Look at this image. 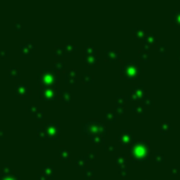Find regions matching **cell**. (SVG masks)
Masks as SVG:
<instances>
[{
	"label": "cell",
	"instance_id": "obj_1",
	"mask_svg": "<svg viewBox=\"0 0 180 180\" xmlns=\"http://www.w3.org/2000/svg\"><path fill=\"white\" fill-rule=\"evenodd\" d=\"M59 80L58 75L56 74L54 71L52 69H43L42 72L38 73V82L43 84L46 88H51Z\"/></svg>",
	"mask_w": 180,
	"mask_h": 180
},
{
	"label": "cell",
	"instance_id": "obj_2",
	"mask_svg": "<svg viewBox=\"0 0 180 180\" xmlns=\"http://www.w3.org/2000/svg\"><path fill=\"white\" fill-rule=\"evenodd\" d=\"M33 49H35V43L31 42V41H26V42H24V43L20 45V53L22 56L31 54L33 52Z\"/></svg>",
	"mask_w": 180,
	"mask_h": 180
},
{
	"label": "cell",
	"instance_id": "obj_3",
	"mask_svg": "<svg viewBox=\"0 0 180 180\" xmlns=\"http://www.w3.org/2000/svg\"><path fill=\"white\" fill-rule=\"evenodd\" d=\"M40 95L43 97V99H46V100H53V99H56V96H57V91L53 89V88H43V89L40 91Z\"/></svg>",
	"mask_w": 180,
	"mask_h": 180
},
{
	"label": "cell",
	"instance_id": "obj_4",
	"mask_svg": "<svg viewBox=\"0 0 180 180\" xmlns=\"http://www.w3.org/2000/svg\"><path fill=\"white\" fill-rule=\"evenodd\" d=\"M47 127H49V130H47V136H49L52 138L59 136V126L58 125L51 123V125H47Z\"/></svg>",
	"mask_w": 180,
	"mask_h": 180
},
{
	"label": "cell",
	"instance_id": "obj_5",
	"mask_svg": "<svg viewBox=\"0 0 180 180\" xmlns=\"http://www.w3.org/2000/svg\"><path fill=\"white\" fill-rule=\"evenodd\" d=\"M16 94L17 95H20V96H25L27 92H28V88L25 85V84H19V85H16Z\"/></svg>",
	"mask_w": 180,
	"mask_h": 180
},
{
	"label": "cell",
	"instance_id": "obj_6",
	"mask_svg": "<svg viewBox=\"0 0 180 180\" xmlns=\"http://www.w3.org/2000/svg\"><path fill=\"white\" fill-rule=\"evenodd\" d=\"M75 79H77V72H75L74 69H69V71L67 72V82L74 83Z\"/></svg>",
	"mask_w": 180,
	"mask_h": 180
},
{
	"label": "cell",
	"instance_id": "obj_7",
	"mask_svg": "<svg viewBox=\"0 0 180 180\" xmlns=\"http://www.w3.org/2000/svg\"><path fill=\"white\" fill-rule=\"evenodd\" d=\"M69 156H71L69 151H68L66 147H61V149H59V157H61L63 161H68V159H69Z\"/></svg>",
	"mask_w": 180,
	"mask_h": 180
},
{
	"label": "cell",
	"instance_id": "obj_8",
	"mask_svg": "<svg viewBox=\"0 0 180 180\" xmlns=\"http://www.w3.org/2000/svg\"><path fill=\"white\" fill-rule=\"evenodd\" d=\"M105 56L107 57V59H110V61H115L116 58H118V52H115V51L107 49V51H105Z\"/></svg>",
	"mask_w": 180,
	"mask_h": 180
},
{
	"label": "cell",
	"instance_id": "obj_9",
	"mask_svg": "<svg viewBox=\"0 0 180 180\" xmlns=\"http://www.w3.org/2000/svg\"><path fill=\"white\" fill-rule=\"evenodd\" d=\"M59 96H61V99H62L63 101H66V102H69V101H71V97H72V95H71V92H69L68 90H62V91H59Z\"/></svg>",
	"mask_w": 180,
	"mask_h": 180
},
{
	"label": "cell",
	"instance_id": "obj_10",
	"mask_svg": "<svg viewBox=\"0 0 180 180\" xmlns=\"http://www.w3.org/2000/svg\"><path fill=\"white\" fill-rule=\"evenodd\" d=\"M84 48H85V56H96V51H95V48L92 46L85 45Z\"/></svg>",
	"mask_w": 180,
	"mask_h": 180
},
{
	"label": "cell",
	"instance_id": "obj_11",
	"mask_svg": "<svg viewBox=\"0 0 180 180\" xmlns=\"http://www.w3.org/2000/svg\"><path fill=\"white\" fill-rule=\"evenodd\" d=\"M54 53H56V54H59V56L66 54V53H67L66 47H64V46H56V47H54Z\"/></svg>",
	"mask_w": 180,
	"mask_h": 180
},
{
	"label": "cell",
	"instance_id": "obj_12",
	"mask_svg": "<svg viewBox=\"0 0 180 180\" xmlns=\"http://www.w3.org/2000/svg\"><path fill=\"white\" fill-rule=\"evenodd\" d=\"M85 61H87V63H89L91 66H94V64H96L97 63V57L96 56H85Z\"/></svg>",
	"mask_w": 180,
	"mask_h": 180
},
{
	"label": "cell",
	"instance_id": "obj_13",
	"mask_svg": "<svg viewBox=\"0 0 180 180\" xmlns=\"http://www.w3.org/2000/svg\"><path fill=\"white\" fill-rule=\"evenodd\" d=\"M9 74H10V77L15 78V77H19V75H20V72H19L17 68H11V69L9 71Z\"/></svg>",
	"mask_w": 180,
	"mask_h": 180
},
{
	"label": "cell",
	"instance_id": "obj_14",
	"mask_svg": "<svg viewBox=\"0 0 180 180\" xmlns=\"http://www.w3.org/2000/svg\"><path fill=\"white\" fill-rule=\"evenodd\" d=\"M83 78H84V82L85 83H91L92 82V74H90V73H84L83 74Z\"/></svg>",
	"mask_w": 180,
	"mask_h": 180
},
{
	"label": "cell",
	"instance_id": "obj_15",
	"mask_svg": "<svg viewBox=\"0 0 180 180\" xmlns=\"http://www.w3.org/2000/svg\"><path fill=\"white\" fill-rule=\"evenodd\" d=\"M54 67H56L57 71H63L64 69V62H56Z\"/></svg>",
	"mask_w": 180,
	"mask_h": 180
},
{
	"label": "cell",
	"instance_id": "obj_16",
	"mask_svg": "<svg viewBox=\"0 0 180 180\" xmlns=\"http://www.w3.org/2000/svg\"><path fill=\"white\" fill-rule=\"evenodd\" d=\"M85 163H87V159H85L84 157H80V158H78V159H77V164H78L79 167H84V165H85Z\"/></svg>",
	"mask_w": 180,
	"mask_h": 180
},
{
	"label": "cell",
	"instance_id": "obj_17",
	"mask_svg": "<svg viewBox=\"0 0 180 180\" xmlns=\"http://www.w3.org/2000/svg\"><path fill=\"white\" fill-rule=\"evenodd\" d=\"M64 47H66V51H67V52H73V51L75 49V45H72V43H68V45H66Z\"/></svg>",
	"mask_w": 180,
	"mask_h": 180
},
{
	"label": "cell",
	"instance_id": "obj_18",
	"mask_svg": "<svg viewBox=\"0 0 180 180\" xmlns=\"http://www.w3.org/2000/svg\"><path fill=\"white\" fill-rule=\"evenodd\" d=\"M92 174H94V170H92L91 168L85 169V172H84V175H85V178H90V177H92Z\"/></svg>",
	"mask_w": 180,
	"mask_h": 180
},
{
	"label": "cell",
	"instance_id": "obj_19",
	"mask_svg": "<svg viewBox=\"0 0 180 180\" xmlns=\"http://www.w3.org/2000/svg\"><path fill=\"white\" fill-rule=\"evenodd\" d=\"M27 110H28V111H30L32 115H33L35 112H38V109H37L35 105H31V106H28V107H27Z\"/></svg>",
	"mask_w": 180,
	"mask_h": 180
},
{
	"label": "cell",
	"instance_id": "obj_20",
	"mask_svg": "<svg viewBox=\"0 0 180 180\" xmlns=\"http://www.w3.org/2000/svg\"><path fill=\"white\" fill-rule=\"evenodd\" d=\"M105 117H106V120H109V121H111V122L115 120V118H114V117H115V115H114L112 112H106Z\"/></svg>",
	"mask_w": 180,
	"mask_h": 180
},
{
	"label": "cell",
	"instance_id": "obj_21",
	"mask_svg": "<svg viewBox=\"0 0 180 180\" xmlns=\"http://www.w3.org/2000/svg\"><path fill=\"white\" fill-rule=\"evenodd\" d=\"M89 156L90 157H96V156H97V153H95V152H90Z\"/></svg>",
	"mask_w": 180,
	"mask_h": 180
},
{
	"label": "cell",
	"instance_id": "obj_22",
	"mask_svg": "<svg viewBox=\"0 0 180 180\" xmlns=\"http://www.w3.org/2000/svg\"><path fill=\"white\" fill-rule=\"evenodd\" d=\"M5 180H16V179H14L12 177H7V178H6V179H5Z\"/></svg>",
	"mask_w": 180,
	"mask_h": 180
},
{
	"label": "cell",
	"instance_id": "obj_23",
	"mask_svg": "<svg viewBox=\"0 0 180 180\" xmlns=\"http://www.w3.org/2000/svg\"><path fill=\"white\" fill-rule=\"evenodd\" d=\"M38 178H40V180H45V179H43V177H42V175H40Z\"/></svg>",
	"mask_w": 180,
	"mask_h": 180
}]
</instances>
